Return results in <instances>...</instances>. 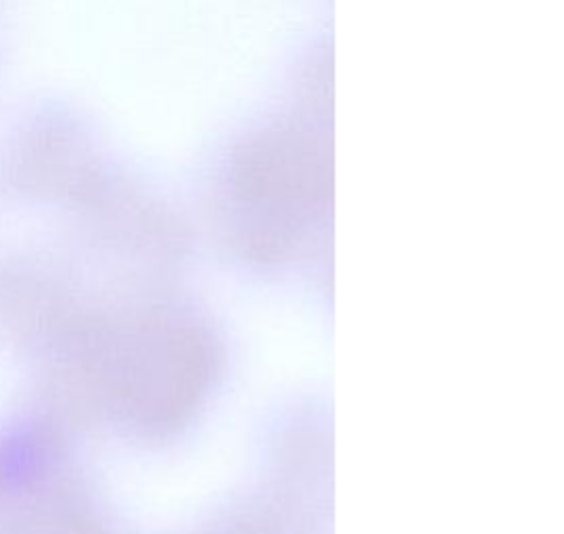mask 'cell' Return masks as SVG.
I'll list each match as a JSON object with an SVG mask.
<instances>
[]
</instances>
